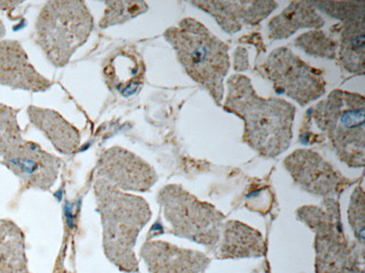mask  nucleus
<instances>
[{
  "label": "nucleus",
  "instance_id": "obj_2",
  "mask_svg": "<svg viewBox=\"0 0 365 273\" xmlns=\"http://www.w3.org/2000/svg\"><path fill=\"white\" fill-rule=\"evenodd\" d=\"M95 197L103 224V252L120 271H138L135 257L138 234L151 220L150 205L143 197L128 194L97 178Z\"/></svg>",
  "mask_w": 365,
  "mask_h": 273
},
{
  "label": "nucleus",
  "instance_id": "obj_8",
  "mask_svg": "<svg viewBox=\"0 0 365 273\" xmlns=\"http://www.w3.org/2000/svg\"><path fill=\"white\" fill-rule=\"evenodd\" d=\"M158 202L170 224V233L210 249L217 247L225 223V215L217 208L175 184L160 191Z\"/></svg>",
  "mask_w": 365,
  "mask_h": 273
},
{
  "label": "nucleus",
  "instance_id": "obj_25",
  "mask_svg": "<svg viewBox=\"0 0 365 273\" xmlns=\"http://www.w3.org/2000/svg\"><path fill=\"white\" fill-rule=\"evenodd\" d=\"M6 35V26L4 24L3 21L0 19V41H3L4 37Z\"/></svg>",
  "mask_w": 365,
  "mask_h": 273
},
{
  "label": "nucleus",
  "instance_id": "obj_4",
  "mask_svg": "<svg viewBox=\"0 0 365 273\" xmlns=\"http://www.w3.org/2000/svg\"><path fill=\"white\" fill-rule=\"evenodd\" d=\"M93 29V17L85 1L53 0L37 16L35 41L52 65L64 68Z\"/></svg>",
  "mask_w": 365,
  "mask_h": 273
},
{
  "label": "nucleus",
  "instance_id": "obj_9",
  "mask_svg": "<svg viewBox=\"0 0 365 273\" xmlns=\"http://www.w3.org/2000/svg\"><path fill=\"white\" fill-rule=\"evenodd\" d=\"M262 70L277 92L284 93L300 105H309L325 95L323 72L308 65L289 48L273 50Z\"/></svg>",
  "mask_w": 365,
  "mask_h": 273
},
{
  "label": "nucleus",
  "instance_id": "obj_22",
  "mask_svg": "<svg viewBox=\"0 0 365 273\" xmlns=\"http://www.w3.org/2000/svg\"><path fill=\"white\" fill-rule=\"evenodd\" d=\"M297 48H302L304 52L316 58H336L337 43L329 38L323 32H308L300 35L294 42Z\"/></svg>",
  "mask_w": 365,
  "mask_h": 273
},
{
  "label": "nucleus",
  "instance_id": "obj_21",
  "mask_svg": "<svg viewBox=\"0 0 365 273\" xmlns=\"http://www.w3.org/2000/svg\"><path fill=\"white\" fill-rule=\"evenodd\" d=\"M106 9L99 21L101 28L113 25L124 24L130 19L146 13L148 9L145 1H106Z\"/></svg>",
  "mask_w": 365,
  "mask_h": 273
},
{
  "label": "nucleus",
  "instance_id": "obj_5",
  "mask_svg": "<svg viewBox=\"0 0 365 273\" xmlns=\"http://www.w3.org/2000/svg\"><path fill=\"white\" fill-rule=\"evenodd\" d=\"M316 124L349 167H364V97L335 90L314 108Z\"/></svg>",
  "mask_w": 365,
  "mask_h": 273
},
{
  "label": "nucleus",
  "instance_id": "obj_17",
  "mask_svg": "<svg viewBox=\"0 0 365 273\" xmlns=\"http://www.w3.org/2000/svg\"><path fill=\"white\" fill-rule=\"evenodd\" d=\"M267 245L262 234L247 224L227 221L222 225V237L215 255L218 259L263 257Z\"/></svg>",
  "mask_w": 365,
  "mask_h": 273
},
{
  "label": "nucleus",
  "instance_id": "obj_10",
  "mask_svg": "<svg viewBox=\"0 0 365 273\" xmlns=\"http://www.w3.org/2000/svg\"><path fill=\"white\" fill-rule=\"evenodd\" d=\"M283 164L297 185L325 200H335L351 185V181L341 176L331 164L312 150H296Z\"/></svg>",
  "mask_w": 365,
  "mask_h": 273
},
{
  "label": "nucleus",
  "instance_id": "obj_11",
  "mask_svg": "<svg viewBox=\"0 0 365 273\" xmlns=\"http://www.w3.org/2000/svg\"><path fill=\"white\" fill-rule=\"evenodd\" d=\"M97 178L123 192H148L158 181L150 164L122 147H111L99 157Z\"/></svg>",
  "mask_w": 365,
  "mask_h": 273
},
{
  "label": "nucleus",
  "instance_id": "obj_13",
  "mask_svg": "<svg viewBox=\"0 0 365 273\" xmlns=\"http://www.w3.org/2000/svg\"><path fill=\"white\" fill-rule=\"evenodd\" d=\"M150 273H200L210 265L205 253L165 241H148L140 251Z\"/></svg>",
  "mask_w": 365,
  "mask_h": 273
},
{
  "label": "nucleus",
  "instance_id": "obj_15",
  "mask_svg": "<svg viewBox=\"0 0 365 273\" xmlns=\"http://www.w3.org/2000/svg\"><path fill=\"white\" fill-rule=\"evenodd\" d=\"M145 66L140 54L132 48H120L103 60V81L113 92L128 97L143 85Z\"/></svg>",
  "mask_w": 365,
  "mask_h": 273
},
{
  "label": "nucleus",
  "instance_id": "obj_24",
  "mask_svg": "<svg viewBox=\"0 0 365 273\" xmlns=\"http://www.w3.org/2000/svg\"><path fill=\"white\" fill-rule=\"evenodd\" d=\"M349 225L352 226L355 237L364 247L365 197L362 187L357 186L351 197L349 208Z\"/></svg>",
  "mask_w": 365,
  "mask_h": 273
},
{
  "label": "nucleus",
  "instance_id": "obj_20",
  "mask_svg": "<svg viewBox=\"0 0 365 273\" xmlns=\"http://www.w3.org/2000/svg\"><path fill=\"white\" fill-rule=\"evenodd\" d=\"M364 18L345 21L341 26L339 60L349 73H364Z\"/></svg>",
  "mask_w": 365,
  "mask_h": 273
},
{
  "label": "nucleus",
  "instance_id": "obj_3",
  "mask_svg": "<svg viewBox=\"0 0 365 273\" xmlns=\"http://www.w3.org/2000/svg\"><path fill=\"white\" fill-rule=\"evenodd\" d=\"M185 73L204 87L217 105L224 99V79L230 70L228 45L193 18H183L165 32Z\"/></svg>",
  "mask_w": 365,
  "mask_h": 273
},
{
  "label": "nucleus",
  "instance_id": "obj_12",
  "mask_svg": "<svg viewBox=\"0 0 365 273\" xmlns=\"http://www.w3.org/2000/svg\"><path fill=\"white\" fill-rule=\"evenodd\" d=\"M52 82L34 68L19 41H0V85L29 92H46Z\"/></svg>",
  "mask_w": 365,
  "mask_h": 273
},
{
  "label": "nucleus",
  "instance_id": "obj_18",
  "mask_svg": "<svg viewBox=\"0 0 365 273\" xmlns=\"http://www.w3.org/2000/svg\"><path fill=\"white\" fill-rule=\"evenodd\" d=\"M325 25L312 1H294L269 23V38L286 40L302 28H320Z\"/></svg>",
  "mask_w": 365,
  "mask_h": 273
},
{
  "label": "nucleus",
  "instance_id": "obj_1",
  "mask_svg": "<svg viewBox=\"0 0 365 273\" xmlns=\"http://www.w3.org/2000/svg\"><path fill=\"white\" fill-rule=\"evenodd\" d=\"M224 110L244 121L243 141L259 156L274 158L290 147L296 107L278 97H259L245 75L227 80Z\"/></svg>",
  "mask_w": 365,
  "mask_h": 273
},
{
  "label": "nucleus",
  "instance_id": "obj_7",
  "mask_svg": "<svg viewBox=\"0 0 365 273\" xmlns=\"http://www.w3.org/2000/svg\"><path fill=\"white\" fill-rule=\"evenodd\" d=\"M325 204V210L304 206L297 212L300 221L316 234V273H364L363 255L343 233L339 203L329 198Z\"/></svg>",
  "mask_w": 365,
  "mask_h": 273
},
{
  "label": "nucleus",
  "instance_id": "obj_6",
  "mask_svg": "<svg viewBox=\"0 0 365 273\" xmlns=\"http://www.w3.org/2000/svg\"><path fill=\"white\" fill-rule=\"evenodd\" d=\"M17 114L19 110L0 103V163L27 188L48 191L58 179L61 159L23 138Z\"/></svg>",
  "mask_w": 365,
  "mask_h": 273
},
{
  "label": "nucleus",
  "instance_id": "obj_14",
  "mask_svg": "<svg viewBox=\"0 0 365 273\" xmlns=\"http://www.w3.org/2000/svg\"><path fill=\"white\" fill-rule=\"evenodd\" d=\"M217 21L228 34H235L243 25H257L278 5L274 1H191Z\"/></svg>",
  "mask_w": 365,
  "mask_h": 273
},
{
  "label": "nucleus",
  "instance_id": "obj_16",
  "mask_svg": "<svg viewBox=\"0 0 365 273\" xmlns=\"http://www.w3.org/2000/svg\"><path fill=\"white\" fill-rule=\"evenodd\" d=\"M27 114L31 124L44 134L58 153L73 155L79 150L81 144L79 130L60 113L51 109L29 105Z\"/></svg>",
  "mask_w": 365,
  "mask_h": 273
},
{
  "label": "nucleus",
  "instance_id": "obj_19",
  "mask_svg": "<svg viewBox=\"0 0 365 273\" xmlns=\"http://www.w3.org/2000/svg\"><path fill=\"white\" fill-rule=\"evenodd\" d=\"M0 273H31L24 233L9 220H0Z\"/></svg>",
  "mask_w": 365,
  "mask_h": 273
},
{
  "label": "nucleus",
  "instance_id": "obj_23",
  "mask_svg": "<svg viewBox=\"0 0 365 273\" xmlns=\"http://www.w3.org/2000/svg\"><path fill=\"white\" fill-rule=\"evenodd\" d=\"M316 9L339 21H349L364 18V4L341 1H312Z\"/></svg>",
  "mask_w": 365,
  "mask_h": 273
}]
</instances>
